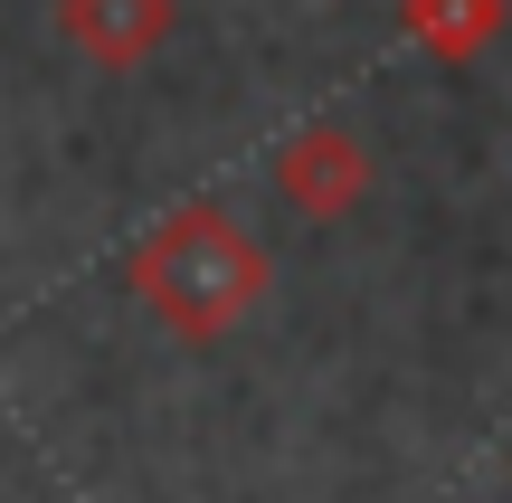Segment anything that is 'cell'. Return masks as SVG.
Masks as SVG:
<instances>
[{
  "instance_id": "cell-3",
  "label": "cell",
  "mask_w": 512,
  "mask_h": 503,
  "mask_svg": "<svg viewBox=\"0 0 512 503\" xmlns=\"http://www.w3.org/2000/svg\"><path fill=\"white\" fill-rule=\"evenodd\" d=\"M275 181H285V200H294V209L332 219V209L361 200V143H351L342 124H313V133H294V143H285Z\"/></svg>"
},
{
  "instance_id": "cell-1",
  "label": "cell",
  "mask_w": 512,
  "mask_h": 503,
  "mask_svg": "<svg viewBox=\"0 0 512 503\" xmlns=\"http://www.w3.org/2000/svg\"><path fill=\"white\" fill-rule=\"evenodd\" d=\"M133 295L181 342H219L228 323L266 295V257L219 200H181L143 247H133Z\"/></svg>"
},
{
  "instance_id": "cell-2",
  "label": "cell",
  "mask_w": 512,
  "mask_h": 503,
  "mask_svg": "<svg viewBox=\"0 0 512 503\" xmlns=\"http://www.w3.org/2000/svg\"><path fill=\"white\" fill-rule=\"evenodd\" d=\"M57 29L95 67H143L171 38V0H57Z\"/></svg>"
}]
</instances>
